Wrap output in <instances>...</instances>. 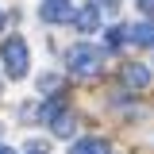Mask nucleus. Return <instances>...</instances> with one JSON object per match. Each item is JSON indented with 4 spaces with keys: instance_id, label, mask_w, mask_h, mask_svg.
Segmentation results:
<instances>
[{
    "instance_id": "0eeeda50",
    "label": "nucleus",
    "mask_w": 154,
    "mask_h": 154,
    "mask_svg": "<svg viewBox=\"0 0 154 154\" xmlns=\"http://www.w3.org/2000/svg\"><path fill=\"white\" fill-rule=\"evenodd\" d=\"M69 154H108V143L104 139H77L69 146Z\"/></svg>"
},
{
    "instance_id": "6e6552de",
    "label": "nucleus",
    "mask_w": 154,
    "mask_h": 154,
    "mask_svg": "<svg viewBox=\"0 0 154 154\" xmlns=\"http://www.w3.org/2000/svg\"><path fill=\"white\" fill-rule=\"evenodd\" d=\"M50 131H54L58 139H69V135L77 131V123H73V116H69V112H62V116H58V119H50Z\"/></svg>"
},
{
    "instance_id": "ddd939ff",
    "label": "nucleus",
    "mask_w": 154,
    "mask_h": 154,
    "mask_svg": "<svg viewBox=\"0 0 154 154\" xmlns=\"http://www.w3.org/2000/svg\"><path fill=\"white\" fill-rule=\"evenodd\" d=\"M0 154H16V150H12V146H8V143H0Z\"/></svg>"
},
{
    "instance_id": "4468645a",
    "label": "nucleus",
    "mask_w": 154,
    "mask_h": 154,
    "mask_svg": "<svg viewBox=\"0 0 154 154\" xmlns=\"http://www.w3.org/2000/svg\"><path fill=\"white\" fill-rule=\"evenodd\" d=\"M31 154H46V150H42V146H35V150H31Z\"/></svg>"
},
{
    "instance_id": "9b49d317",
    "label": "nucleus",
    "mask_w": 154,
    "mask_h": 154,
    "mask_svg": "<svg viewBox=\"0 0 154 154\" xmlns=\"http://www.w3.org/2000/svg\"><path fill=\"white\" fill-rule=\"evenodd\" d=\"M96 8H104V12H116V8H119V0H93Z\"/></svg>"
},
{
    "instance_id": "f8f14e48",
    "label": "nucleus",
    "mask_w": 154,
    "mask_h": 154,
    "mask_svg": "<svg viewBox=\"0 0 154 154\" xmlns=\"http://www.w3.org/2000/svg\"><path fill=\"white\" fill-rule=\"evenodd\" d=\"M139 8H143L146 16H154V0H139Z\"/></svg>"
},
{
    "instance_id": "9d476101",
    "label": "nucleus",
    "mask_w": 154,
    "mask_h": 154,
    "mask_svg": "<svg viewBox=\"0 0 154 154\" xmlns=\"http://www.w3.org/2000/svg\"><path fill=\"white\" fill-rule=\"evenodd\" d=\"M131 42V27H108V46H123Z\"/></svg>"
},
{
    "instance_id": "7ed1b4c3",
    "label": "nucleus",
    "mask_w": 154,
    "mask_h": 154,
    "mask_svg": "<svg viewBox=\"0 0 154 154\" xmlns=\"http://www.w3.org/2000/svg\"><path fill=\"white\" fill-rule=\"evenodd\" d=\"M73 0H42L38 4V19L42 23H69L73 19Z\"/></svg>"
},
{
    "instance_id": "2eb2a0df",
    "label": "nucleus",
    "mask_w": 154,
    "mask_h": 154,
    "mask_svg": "<svg viewBox=\"0 0 154 154\" xmlns=\"http://www.w3.org/2000/svg\"><path fill=\"white\" fill-rule=\"evenodd\" d=\"M0 27H4V12H0Z\"/></svg>"
},
{
    "instance_id": "f03ea898",
    "label": "nucleus",
    "mask_w": 154,
    "mask_h": 154,
    "mask_svg": "<svg viewBox=\"0 0 154 154\" xmlns=\"http://www.w3.org/2000/svg\"><path fill=\"white\" fill-rule=\"evenodd\" d=\"M0 58H4V73L12 77V81H19V77H27V42L19 35H12L8 42H4V50H0Z\"/></svg>"
},
{
    "instance_id": "39448f33",
    "label": "nucleus",
    "mask_w": 154,
    "mask_h": 154,
    "mask_svg": "<svg viewBox=\"0 0 154 154\" xmlns=\"http://www.w3.org/2000/svg\"><path fill=\"white\" fill-rule=\"evenodd\" d=\"M131 42H135V46H146V50H154V19L135 23V27H131Z\"/></svg>"
},
{
    "instance_id": "1a4fd4ad",
    "label": "nucleus",
    "mask_w": 154,
    "mask_h": 154,
    "mask_svg": "<svg viewBox=\"0 0 154 154\" xmlns=\"http://www.w3.org/2000/svg\"><path fill=\"white\" fill-rule=\"evenodd\" d=\"M66 112V104H62V100H46V104H42V108H38V119H42V123H50V119H58V116Z\"/></svg>"
},
{
    "instance_id": "20e7f679",
    "label": "nucleus",
    "mask_w": 154,
    "mask_h": 154,
    "mask_svg": "<svg viewBox=\"0 0 154 154\" xmlns=\"http://www.w3.org/2000/svg\"><path fill=\"white\" fill-rule=\"evenodd\" d=\"M73 27L77 31H100V8L96 4H89V8H81V12H73Z\"/></svg>"
},
{
    "instance_id": "f257e3e1",
    "label": "nucleus",
    "mask_w": 154,
    "mask_h": 154,
    "mask_svg": "<svg viewBox=\"0 0 154 154\" xmlns=\"http://www.w3.org/2000/svg\"><path fill=\"white\" fill-rule=\"evenodd\" d=\"M66 62H69V73H73V77H96L100 69H104L100 50H96L93 42H77V46H69Z\"/></svg>"
},
{
    "instance_id": "423d86ee",
    "label": "nucleus",
    "mask_w": 154,
    "mask_h": 154,
    "mask_svg": "<svg viewBox=\"0 0 154 154\" xmlns=\"http://www.w3.org/2000/svg\"><path fill=\"white\" fill-rule=\"evenodd\" d=\"M123 81H127L131 89H146V85H150V69L135 62V66H127V69H123Z\"/></svg>"
}]
</instances>
